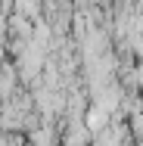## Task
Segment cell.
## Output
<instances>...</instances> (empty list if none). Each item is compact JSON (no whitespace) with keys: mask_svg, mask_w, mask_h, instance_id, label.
I'll return each mask as SVG.
<instances>
[{"mask_svg":"<svg viewBox=\"0 0 143 146\" xmlns=\"http://www.w3.org/2000/svg\"><path fill=\"white\" fill-rule=\"evenodd\" d=\"M13 90H16V72L9 65H0V100H9Z\"/></svg>","mask_w":143,"mask_h":146,"instance_id":"5","label":"cell"},{"mask_svg":"<svg viewBox=\"0 0 143 146\" xmlns=\"http://www.w3.org/2000/svg\"><path fill=\"white\" fill-rule=\"evenodd\" d=\"M0 127H6V131L31 127V100H13V103H3Z\"/></svg>","mask_w":143,"mask_h":146,"instance_id":"1","label":"cell"},{"mask_svg":"<svg viewBox=\"0 0 143 146\" xmlns=\"http://www.w3.org/2000/svg\"><path fill=\"white\" fill-rule=\"evenodd\" d=\"M90 131H87L84 121H75V124H69V131H65V146H87L90 143Z\"/></svg>","mask_w":143,"mask_h":146,"instance_id":"3","label":"cell"},{"mask_svg":"<svg viewBox=\"0 0 143 146\" xmlns=\"http://www.w3.org/2000/svg\"><path fill=\"white\" fill-rule=\"evenodd\" d=\"M121 143H124V127L118 124H109L106 131L96 134V146H121Z\"/></svg>","mask_w":143,"mask_h":146,"instance_id":"4","label":"cell"},{"mask_svg":"<svg viewBox=\"0 0 143 146\" xmlns=\"http://www.w3.org/2000/svg\"><path fill=\"white\" fill-rule=\"evenodd\" d=\"M19 16L37 19V16H41V0H19Z\"/></svg>","mask_w":143,"mask_h":146,"instance_id":"6","label":"cell"},{"mask_svg":"<svg viewBox=\"0 0 143 146\" xmlns=\"http://www.w3.org/2000/svg\"><path fill=\"white\" fill-rule=\"evenodd\" d=\"M131 124H134V134H137V137H143V112H137V115L131 118Z\"/></svg>","mask_w":143,"mask_h":146,"instance_id":"7","label":"cell"},{"mask_svg":"<svg viewBox=\"0 0 143 146\" xmlns=\"http://www.w3.org/2000/svg\"><path fill=\"white\" fill-rule=\"evenodd\" d=\"M109 118H112V112H106L103 106H96V103H93V106L84 112V124H87V131L96 137L100 131H106V127H109Z\"/></svg>","mask_w":143,"mask_h":146,"instance_id":"2","label":"cell"}]
</instances>
